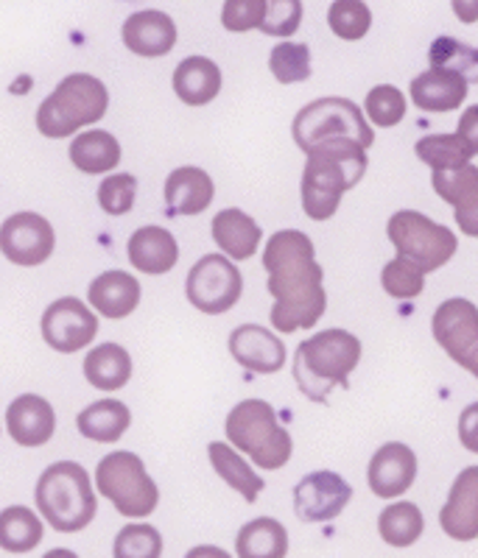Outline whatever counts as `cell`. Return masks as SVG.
<instances>
[{"label": "cell", "mask_w": 478, "mask_h": 558, "mask_svg": "<svg viewBox=\"0 0 478 558\" xmlns=\"http://www.w3.org/2000/svg\"><path fill=\"white\" fill-rule=\"evenodd\" d=\"M440 525L456 542L478 539V466L459 472L440 511Z\"/></svg>", "instance_id": "cell-18"}, {"label": "cell", "mask_w": 478, "mask_h": 558, "mask_svg": "<svg viewBox=\"0 0 478 558\" xmlns=\"http://www.w3.org/2000/svg\"><path fill=\"white\" fill-rule=\"evenodd\" d=\"M186 293L196 311L207 316H222L238 305L243 293V277L230 257L204 254L202 260L188 271Z\"/></svg>", "instance_id": "cell-10"}, {"label": "cell", "mask_w": 478, "mask_h": 558, "mask_svg": "<svg viewBox=\"0 0 478 558\" xmlns=\"http://www.w3.org/2000/svg\"><path fill=\"white\" fill-rule=\"evenodd\" d=\"M302 23V0H266L261 32L268 37H291Z\"/></svg>", "instance_id": "cell-42"}, {"label": "cell", "mask_w": 478, "mask_h": 558, "mask_svg": "<svg viewBox=\"0 0 478 558\" xmlns=\"http://www.w3.org/2000/svg\"><path fill=\"white\" fill-rule=\"evenodd\" d=\"M238 558H286L288 531L272 517L247 522L236 536Z\"/></svg>", "instance_id": "cell-29"}, {"label": "cell", "mask_w": 478, "mask_h": 558, "mask_svg": "<svg viewBox=\"0 0 478 558\" xmlns=\"http://www.w3.org/2000/svg\"><path fill=\"white\" fill-rule=\"evenodd\" d=\"M361 361V341L347 330H322L302 341L294 355V380L308 400L325 402L333 388L345 386Z\"/></svg>", "instance_id": "cell-3"}, {"label": "cell", "mask_w": 478, "mask_h": 558, "mask_svg": "<svg viewBox=\"0 0 478 558\" xmlns=\"http://www.w3.org/2000/svg\"><path fill=\"white\" fill-rule=\"evenodd\" d=\"M216 184L202 168H177L166 179V207L171 216H199L213 204Z\"/></svg>", "instance_id": "cell-21"}, {"label": "cell", "mask_w": 478, "mask_h": 558, "mask_svg": "<svg viewBox=\"0 0 478 558\" xmlns=\"http://www.w3.org/2000/svg\"><path fill=\"white\" fill-rule=\"evenodd\" d=\"M107 109L109 93L101 78L89 73H73L39 104L37 129L43 137H71L82 126L101 121Z\"/></svg>", "instance_id": "cell-5"}, {"label": "cell", "mask_w": 478, "mask_h": 558, "mask_svg": "<svg viewBox=\"0 0 478 558\" xmlns=\"http://www.w3.org/2000/svg\"><path fill=\"white\" fill-rule=\"evenodd\" d=\"M408 96L422 112H453V109L465 104L467 82L459 73L431 68L417 78H411Z\"/></svg>", "instance_id": "cell-22"}, {"label": "cell", "mask_w": 478, "mask_h": 558, "mask_svg": "<svg viewBox=\"0 0 478 558\" xmlns=\"http://www.w3.org/2000/svg\"><path fill=\"white\" fill-rule=\"evenodd\" d=\"M367 173V148L356 140H331L308 151L302 171V209L313 221H327L347 191Z\"/></svg>", "instance_id": "cell-2"}, {"label": "cell", "mask_w": 478, "mask_h": 558, "mask_svg": "<svg viewBox=\"0 0 478 558\" xmlns=\"http://www.w3.org/2000/svg\"><path fill=\"white\" fill-rule=\"evenodd\" d=\"M417 477V456L411 447L401 445V441H390L372 456L370 470H367V481H370L372 495L381 500H395V497L406 495L411 483Z\"/></svg>", "instance_id": "cell-15"}, {"label": "cell", "mask_w": 478, "mask_h": 558, "mask_svg": "<svg viewBox=\"0 0 478 558\" xmlns=\"http://www.w3.org/2000/svg\"><path fill=\"white\" fill-rule=\"evenodd\" d=\"M57 235L39 213H14L0 223V252L14 266H43L53 254Z\"/></svg>", "instance_id": "cell-12"}, {"label": "cell", "mask_w": 478, "mask_h": 558, "mask_svg": "<svg viewBox=\"0 0 478 558\" xmlns=\"http://www.w3.org/2000/svg\"><path fill=\"white\" fill-rule=\"evenodd\" d=\"M207 456H211L213 470L216 475L222 477L224 483L230 488H236L238 495L243 497L247 502H255L263 492V481L255 475V470L232 450L230 445H224V441H213L207 447Z\"/></svg>", "instance_id": "cell-30"}, {"label": "cell", "mask_w": 478, "mask_h": 558, "mask_svg": "<svg viewBox=\"0 0 478 558\" xmlns=\"http://www.w3.org/2000/svg\"><path fill=\"white\" fill-rule=\"evenodd\" d=\"M456 134H459L462 143H465L473 154H478V104H473V107H467L465 112H462L459 132Z\"/></svg>", "instance_id": "cell-45"}, {"label": "cell", "mask_w": 478, "mask_h": 558, "mask_svg": "<svg viewBox=\"0 0 478 558\" xmlns=\"http://www.w3.org/2000/svg\"><path fill=\"white\" fill-rule=\"evenodd\" d=\"M87 302L107 318H127L141 305V282L127 271H104L87 288Z\"/></svg>", "instance_id": "cell-23"}, {"label": "cell", "mask_w": 478, "mask_h": 558, "mask_svg": "<svg viewBox=\"0 0 478 558\" xmlns=\"http://www.w3.org/2000/svg\"><path fill=\"white\" fill-rule=\"evenodd\" d=\"M327 26L338 39H361L372 26V12L363 0H333Z\"/></svg>", "instance_id": "cell-35"}, {"label": "cell", "mask_w": 478, "mask_h": 558, "mask_svg": "<svg viewBox=\"0 0 478 558\" xmlns=\"http://www.w3.org/2000/svg\"><path fill=\"white\" fill-rule=\"evenodd\" d=\"M96 486L116 506L118 514L129 517V520H143V517L154 514L159 502V488L148 477L141 456L127 450L101 458L96 470Z\"/></svg>", "instance_id": "cell-8"}, {"label": "cell", "mask_w": 478, "mask_h": 558, "mask_svg": "<svg viewBox=\"0 0 478 558\" xmlns=\"http://www.w3.org/2000/svg\"><path fill=\"white\" fill-rule=\"evenodd\" d=\"M415 151L431 171H453V168L467 166L473 157L459 134H428L417 140Z\"/></svg>", "instance_id": "cell-33"}, {"label": "cell", "mask_w": 478, "mask_h": 558, "mask_svg": "<svg viewBox=\"0 0 478 558\" xmlns=\"http://www.w3.org/2000/svg\"><path fill=\"white\" fill-rule=\"evenodd\" d=\"M367 118L375 126L392 129L406 118V96L395 84H378L367 93Z\"/></svg>", "instance_id": "cell-40"}, {"label": "cell", "mask_w": 478, "mask_h": 558, "mask_svg": "<svg viewBox=\"0 0 478 558\" xmlns=\"http://www.w3.org/2000/svg\"><path fill=\"white\" fill-rule=\"evenodd\" d=\"M268 68L280 84H297L311 78V51L306 43H280L268 57Z\"/></svg>", "instance_id": "cell-37"}, {"label": "cell", "mask_w": 478, "mask_h": 558, "mask_svg": "<svg viewBox=\"0 0 478 558\" xmlns=\"http://www.w3.org/2000/svg\"><path fill=\"white\" fill-rule=\"evenodd\" d=\"M459 441L465 450L478 456V402L467 405L459 416Z\"/></svg>", "instance_id": "cell-44"}, {"label": "cell", "mask_w": 478, "mask_h": 558, "mask_svg": "<svg viewBox=\"0 0 478 558\" xmlns=\"http://www.w3.org/2000/svg\"><path fill=\"white\" fill-rule=\"evenodd\" d=\"M129 263L148 277H163L179 260L177 238L163 227H141L127 243Z\"/></svg>", "instance_id": "cell-20"}, {"label": "cell", "mask_w": 478, "mask_h": 558, "mask_svg": "<svg viewBox=\"0 0 478 558\" xmlns=\"http://www.w3.org/2000/svg\"><path fill=\"white\" fill-rule=\"evenodd\" d=\"M45 343L57 352H79L89 347L93 338L98 336V318L96 313L84 305L76 296H62L45 307L43 322H39Z\"/></svg>", "instance_id": "cell-13"}, {"label": "cell", "mask_w": 478, "mask_h": 558, "mask_svg": "<svg viewBox=\"0 0 478 558\" xmlns=\"http://www.w3.org/2000/svg\"><path fill=\"white\" fill-rule=\"evenodd\" d=\"M186 558H232L230 553L222 550V547H213V545H199L188 550Z\"/></svg>", "instance_id": "cell-48"}, {"label": "cell", "mask_w": 478, "mask_h": 558, "mask_svg": "<svg viewBox=\"0 0 478 558\" xmlns=\"http://www.w3.org/2000/svg\"><path fill=\"white\" fill-rule=\"evenodd\" d=\"M422 511L415 502H392L378 517V533L390 547H411L422 536Z\"/></svg>", "instance_id": "cell-32"}, {"label": "cell", "mask_w": 478, "mask_h": 558, "mask_svg": "<svg viewBox=\"0 0 478 558\" xmlns=\"http://www.w3.org/2000/svg\"><path fill=\"white\" fill-rule=\"evenodd\" d=\"M138 198V179L132 173H109L98 184V204L109 216H127Z\"/></svg>", "instance_id": "cell-41"}, {"label": "cell", "mask_w": 478, "mask_h": 558, "mask_svg": "<svg viewBox=\"0 0 478 558\" xmlns=\"http://www.w3.org/2000/svg\"><path fill=\"white\" fill-rule=\"evenodd\" d=\"M7 427L9 436L20 447H43L51 441L53 430H57V413H53V405L45 397L23 393L9 405Z\"/></svg>", "instance_id": "cell-19"}, {"label": "cell", "mask_w": 478, "mask_h": 558, "mask_svg": "<svg viewBox=\"0 0 478 558\" xmlns=\"http://www.w3.org/2000/svg\"><path fill=\"white\" fill-rule=\"evenodd\" d=\"M230 352L243 368L258 375H275L286 366V343L261 324H241L232 330Z\"/></svg>", "instance_id": "cell-16"}, {"label": "cell", "mask_w": 478, "mask_h": 558, "mask_svg": "<svg viewBox=\"0 0 478 558\" xmlns=\"http://www.w3.org/2000/svg\"><path fill=\"white\" fill-rule=\"evenodd\" d=\"M263 268L268 271V293L275 296L272 324L277 330L288 336L316 327L325 316L327 296L322 288L325 271L316 263L311 238L297 229L272 235L263 252Z\"/></svg>", "instance_id": "cell-1"}, {"label": "cell", "mask_w": 478, "mask_h": 558, "mask_svg": "<svg viewBox=\"0 0 478 558\" xmlns=\"http://www.w3.org/2000/svg\"><path fill=\"white\" fill-rule=\"evenodd\" d=\"M39 514L53 531L76 533L96 520L98 500L87 470L76 461L51 463L34 488Z\"/></svg>", "instance_id": "cell-4"}, {"label": "cell", "mask_w": 478, "mask_h": 558, "mask_svg": "<svg viewBox=\"0 0 478 558\" xmlns=\"http://www.w3.org/2000/svg\"><path fill=\"white\" fill-rule=\"evenodd\" d=\"M76 425L84 438L109 445V441H118L129 430L132 413H129V408L121 400H98L79 413Z\"/></svg>", "instance_id": "cell-28"}, {"label": "cell", "mask_w": 478, "mask_h": 558, "mask_svg": "<svg viewBox=\"0 0 478 558\" xmlns=\"http://www.w3.org/2000/svg\"><path fill=\"white\" fill-rule=\"evenodd\" d=\"M451 3H453V14H456L462 23H467V26L478 23V0H451Z\"/></svg>", "instance_id": "cell-47"}, {"label": "cell", "mask_w": 478, "mask_h": 558, "mask_svg": "<svg viewBox=\"0 0 478 558\" xmlns=\"http://www.w3.org/2000/svg\"><path fill=\"white\" fill-rule=\"evenodd\" d=\"M45 536L43 520L26 506H9L0 511V547L7 553H28Z\"/></svg>", "instance_id": "cell-31"}, {"label": "cell", "mask_w": 478, "mask_h": 558, "mask_svg": "<svg viewBox=\"0 0 478 558\" xmlns=\"http://www.w3.org/2000/svg\"><path fill=\"white\" fill-rule=\"evenodd\" d=\"M71 162L84 173H107L121 162V143L104 129H87L71 143Z\"/></svg>", "instance_id": "cell-27"}, {"label": "cell", "mask_w": 478, "mask_h": 558, "mask_svg": "<svg viewBox=\"0 0 478 558\" xmlns=\"http://www.w3.org/2000/svg\"><path fill=\"white\" fill-rule=\"evenodd\" d=\"M453 218H456V227H459L465 235L478 238V193L467 204L453 209Z\"/></svg>", "instance_id": "cell-46"}, {"label": "cell", "mask_w": 478, "mask_h": 558, "mask_svg": "<svg viewBox=\"0 0 478 558\" xmlns=\"http://www.w3.org/2000/svg\"><path fill=\"white\" fill-rule=\"evenodd\" d=\"M116 558H159L163 556V536L154 525H127L112 545Z\"/></svg>", "instance_id": "cell-39"}, {"label": "cell", "mask_w": 478, "mask_h": 558, "mask_svg": "<svg viewBox=\"0 0 478 558\" xmlns=\"http://www.w3.org/2000/svg\"><path fill=\"white\" fill-rule=\"evenodd\" d=\"M121 37L134 57H166L177 45V23L166 12L143 9V12L129 14L121 28Z\"/></svg>", "instance_id": "cell-17"}, {"label": "cell", "mask_w": 478, "mask_h": 558, "mask_svg": "<svg viewBox=\"0 0 478 558\" xmlns=\"http://www.w3.org/2000/svg\"><path fill=\"white\" fill-rule=\"evenodd\" d=\"M84 377L98 391H121L132 380V355L121 343L93 347L84 357Z\"/></svg>", "instance_id": "cell-26"}, {"label": "cell", "mask_w": 478, "mask_h": 558, "mask_svg": "<svg viewBox=\"0 0 478 558\" xmlns=\"http://www.w3.org/2000/svg\"><path fill=\"white\" fill-rule=\"evenodd\" d=\"M230 445L247 452L261 470H280L294 452V441L286 427L277 422L275 408L266 400H243L227 416Z\"/></svg>", "instance_id": "cell-6"}, {"label": "cell", "mask_w": 478, "mask_h": 558, "mask_svg": "<svg viewBox=\"0 0 478 558\" xmlns=\"http://www.w3.org/2000/svg\"><path fill=\"white\" fill-rule=\"evenodd\" d=\"M266 14V0H224L222 26L232 34L261 28Z\"/></svg>", "instance_id": "cell-43"}, {"label": "cell", "mask_w": 478, "mask_h": 558, "mask_svg": "<svg viewBox=\"0 0 478 558\" xmlns=\"http://www.w3.org/2000/svg\"><path fill=\"white\" fill-rule=\"evenodd\" d=\"M291 134L294 143L306 154L319 143H331V140H356L363 148H370L375 140L361 109L347 98H319L302 107L294 118Z\"/></svg>", "instance_id": "cell-7"}, {"label": "cell", "mask_w": 478, "mask_h": 558, "mask_svg": "<svg viewBox=\"0 0 478 558\" xmlns=\"http://www.w3.org/2000/svg\"><path fill=\"white\" fill-rule=\"evenodd\" d=\"M211 229L216 246L232 260H249V257H255L258 246H261V227L243 209H222L213 218Z\"/></svg>", "instance_id": "cell-24"}, {"label": "cell", "mask_w": 478, "mask_h": 558, "mask_svg": "<svg viewBox=\"0 0 478 558\" xmlns=\"http://www.w3.org/2000/svg\"><path fill=\"white\" fill-rule=\"evenodd\" d=\"M431 184H434L437 196L456 209L478 193V168L467 162V166L453 168V171H434Z\"/></svg>", "instance_id": "cell-36"}, {"label": "cell", "mask_w": 478, "mask_h": 558, "mask_svg": "<svg viewBox=\"0 0 478 558\" xmlns=\"http://www.w3.org/2000/svg\"><path fill=\"white\" fill-rule=\"evenodd\" d=\"M431 330L447 357L478 377V307L470 299L456 296L442 302L431 318Z\"/></svg>", "instance_id": "cell-11"}, {"label": "cell", "mask_w": 478, "mask_h": 558, "mask_svg": "<svg viewBox=\"0 0 478 558\" xmlns=\"http://www.w3.org/2000/svg\"><path fill=\"white\" fill-rule=\"evenodd\" d=\"M422 277H426V271L420 266H415V263L397 254L395 260L386 263V268H383L381 286L383 291L395 299H417L422 288H426V279Z\"/></svg>", "instance_id": "cell-38"}, {"label": "cell", "mask_w": 478, "mask_h": 558, "mask_svg": "<svg viewBox=\"0 0 478 558\" xmlns=\"http://www.w3.org/2000/svg\"><path fill=\"white\" fill-rule=\"evenodd\" d=\"M43 558H79V556L73 550H51V553H45Z\"/></svg>", "instance_id": "cell-49"}, {"label": "cell", "mask_w": 478, "mask_h": 558, "mask_svg": "<svg viewBox=\"0 0 478 558\" xmlns=\"http://www.w3.org/2000/svg\"><path fill=\"white\" fill-rule=\"evenodd\" d=\"M352 486L336 472H311L294 486V511L302 522H331L347 508Z\"/></svg>", "instance_id": "cell-14"}, {"label": "cell", "mask_w": 478, "mask_h": 558, "mask_svg": "<svg viewBox=\"0 0 478 558\" xmlns=\"http://www.w3.org/2000/svg\"><path fill=\"white\" fill-rule=\"evenodd\" d=\"M428 62H431V68L459 73L467 84H478V48L462 43V39H434L431 51H428Z\"/></svg>", "instance_id": "cell-34"}, {"label": "cell", "mask_w": 478, "mask_h": 558, "mask_svg": "<svg viewBox=\"0 0 478 558\" xmlns=\"http://www.w3.org/2000/svg\"><path fill=\"white\" fill-rule=\"evenodd\" d=\"M174 93L188 107H204L222 93V70L207 57H188L174 70Z\"/></svg>", "instance_id": "cell-25"}, {"label": "cell", "mask_w": 478, "mask_h": 558, "mask_svg": "<svg viewBox=\"0 0 478 558\" xmlns=\"http://www.w3.org/2000/svg\"><path fill=\"white\" fill-rule=\"evenodd\" d=\"M386 235L401 257L420 266L422 271H437L456 254L459 243L451 229L431 221L415 209H401L386 223Z\"/></svg>", "instance_id": "cell-9"}]
</instances>
